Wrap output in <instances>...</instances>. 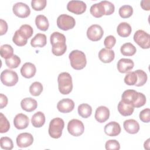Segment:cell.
Segmentation results:
<instances>
[{
	"mask_svg": "<svg viewBox=\"0 0 150 150\" xmlns=\"http://www.w3.org/2000/svg\"><path fill=\"white\" fill-rule=\"evenodd\" d=\"M21 106L22 110L27 112H32L35 110L38 107L36 100L31 98L27 97L23 98L21 102Z\"/></svg>",
	"mask_w": 150,
	"mask_h": 150,
	"instance_id": "20",
	"label": "cell"
},
{
	"mask_svg": "<svg viewBox=\"0 0 150 150\" xmlns=\"http://www.w3.org/2000/svg\"><path fill=\"white\" fill-rule=\"evenodd\" d=\"M101 3L104 6L105 15H110L114 12L115 6L112 3L107 1H101Z\"/></svg>",
	"mask_w": 150,
	"mask_h": 150,
	"instance_id": "41",
	"label": "cell"
},
{
	"mask_svg": "<svg viewBox=\"0 0 150 150\" xmlns=\"http://www.w3.org/2000/svg\"><path fill=\"white\" fill-rule=\"evenodd\" d=\"M116 43V39L112 35H109L107 36L104 41V45L106 49H111L112 48Z\"/></svg>",
	"mask_w": 150,
	"mask_h": 150,
	"instance_id": "45",
	"label": "cell"
},
{
	"mask_svg": "<svg viewBox=\"0 0 150 150\" xmlns=\"http://www.w3.org/2000/svg\"><path fill=\"white\" fill-rule=\"evenodd\" d=\"M36 72V68L35 64L30 62H26L22 66L21 73L23 77L26 79L33 77Z\"/></svg>",
	"mask_w": 150,
	"mask_h": 150,
	"instance_id": "18",
	"label": "cell"
},
{
	"mask_svg": "<svg viewBox=\"0 0 150 150\" xmlns=\"http://www.w3.org/2000/svg\"><path fill=\"white\" fill-rule=\"evenodd\" d=\"M118 110L120 114L127 117L132 114L134 111V107L132 104L126 103L121 100L118 104Z\"/></svg>",
	"mask_w": 150,
	"mask_h": 150,
	"instance_id": "23",
	"label": "cell"
},
{
	"mask_svg": "<svg viewBox=\"0 0 150 150\" xmlns=\"http://www.w3.org/2000/svg\"><path fill=\"white\" fill-rule=\"evenodd\" d=\"M46 0H32L31 2V6L35 11H42L46 6Z\"/></svg>",
	"mask_w": 150,
	"mask_h": 150,
	"instance_id": "40",
	"label": "cell"
},
{
	"mask_svg": "<svg viewBox=\"0 0 150 150\" xmlns=\"http://www.w3.org/2000/svg\"><path fill=\"white\" fill-rule=\"evenodd\" d=\"M8 101L7 97L2 93L0 94V108L2 109L5 107L8 104Z\"/></svg>",
	"mask_w": 150,
	"mask_h": 150,
	"instance_id": "48",
	"label": "cell"
},
{
	"mask_svg": "<svg viewBox=\"0 0 150 150\" xmlns=\"http://www.w3.org/2000/svg\"><path fill=\"white\" fill-rule=\"evenodd\" d=\"M35 24L37 28L42 31H46L49 26L47 18L43 15H39L36 17Z\"/></svg>",
	"mask_w": 150,
	"mask_h": 150,
	"instance_id": "27",
	"label": "cell"
},
{
	"mask_svg": "<svg viewBox=\"0 0 150 150\" xmlns=\"http://www.w3.org/2000/svg\"><path fill=\"white\" fill-rule=\"evenodd\" d=\"M149 139H148L145 142H144V148L146 149H149Z\"/></svg>",
	"mask_w": 150,
	"mask_h": 150,
	"instance_id": "50",
	"label": "cell"
},
{
	"mask_svg": "<svg viewBox=\"0 0 150 150\" xmlns=\"http://www.w3.org/2000/svg\"><path fill=\"white\" fill-rule=\"evenodd\" d=\"M146 97L142 93H138V97L133 104V106L134 108H139L144 105L146 103Z\"/></svg>",
	"mask_w": 150,
	"mask_h": 150,
	"instance_id": "44",
	"label": "cell"
},
{
	"mask_svg": "<svg viewBox=\"0 0 150 150\" xmlns=\"http://www.w3.org/2000/svg\"><path fill=\"white\" fill-rule=\"evenodd\" d=\"M76 25L74 18L66 14L59 15L57 19L58 28L63 30H68L73 29Z\"/></svg>",
	"mask_w": 150,
	"mask_h": 150,
	"instance_id": "6",
	"label": "cell"
},
{
	"mask_svg": "<svg viewBox=\"0 0 150 150\" xmlns=\"http://www.w3.org/2000/svg\"><path fill=\"white\" fill-rule=\"evenodd\" d=\"M121 53L122 55L126 56H131L135 54L137 52L136 47L131 43H125L123 44L120 48Z\"/></svg>",
	"mask_w": 150,
	"mask_h": 150,
	"instance_id": "30",
	"label": "cell"
},
{
	"mask_svg": "<svg viewBox=\"0 0 150 150\" xmlns=\"http://www.w3.org/2000/svg\"><path fill=\"white\" fill-rule=\"evenodd\" d=\"M123 126L124 129L129 134H135L139 130V123L134 119L127 120L124 122Z\"/></svg>",
	"mask_w": 150,
	"mask_h": 150,
	"instance_id": "21",
	"label": "cell"
},
{
	"mask_svg": "<svg viewBox=\"0 0 150 150\" xmlns=\"http://www.w3.org/2000/svg\"><path fill=\"white\" fill-rule=\"evenodd\" d=\"M117 31L118 35L121 37L127 38L130 35L132 31V28L129 23L124 22L120 23L118 25Z\"/></svg>",
	"mask_w": 150,
	"mask_h": 150,
	"instance_id": "26",
	"label": "cell"
},
{
	"mask_svg": "<svg viewBox=\"0 0 150 150\" xmlns=\"http://www.w3.org/2000/svg\"><path fill=\"white\" fill-rule=\"evenodd\" d=\"M87 8L86 3L82 1H70L67 5V9L74 14L80 15L83 13Z\"/></svg>",
	"mask_w": 150,
	"mask_h": 150,
	"instance_id": "10",
	"label": "cell"
},
{
	"mask_svg": "<svg viewBox=\"0 0 150 150\" xmlns=\"http://www.w3.org/2000/svg\"><path fill=\"white\" fill-rule=\"evenodd\" d=\"M0 53L2 58L8 59L13 55V49L10 45H3L1 46Z\"/></svg>",
	"mask_w": 150,
	"mask_h": 150,
	"instance_id": "32",
	"label": "cell"
},
{
	"mask_svg": "<svg viewBox=\"0 0 150 150\" xmlns=\"http://www.w3.org/2000/svg\"><path fill=\"white\" fill-rule=\"evenodd\" d=\"M10 128V124L5 117V116L2 113H0V132L5 133L9 131Z\"/></svg>",
	"mask_w": 150,
	"mask_h": 150,
	"instance_id": "37",
	"label": "cell"
},
{
	"mask_svg": "<svg viewBox=\"0 0 150 150\" xmlns=\"http://www.w3.org/2000/svg\"><path fill=\"white\" fill-rule=\"evenodd\" d=\"M98 57L102 62L104 63H108L114 59L115 53L112 50L103 48L98 53Z\"/></svg>",
	"mask_w": 150,
	"mask_h": 150,
	"instance_id": "19",
	"label": "cell"
},
{
	"mask_svg": "<svg viewBox=\"0 0 150 150\" xmlns=\"http://www.w3.org/2000/svg\"><path fill=\"white\" fill-rule=\"evenodd\" d=\"M118 13L122 18H128L133 13V8L130 5H125L120 8Z\"/></svg>",
	"mask_w": 150,
	"mask_h": 150,
	"instance_id": "34",
	"label": "cell"
},
{
	"mask_svg": "<svg viewBox=\"0 0 150 150\" xmlns=\"http://www.w3.org/2000/svg\"><path fill=\"white\" fill-rule=\"evenodd\" d=\"M58 87L60 93L63 95L69 94L73 89L72 78L67 72L60 73L57 77Z\"/></svg>",
	"mask_w": 150,
	"mask_h": 150,
	"instance_id": "2",
	"label": "cell"
},
{
	"mask_svg": "<svg viewBox=\"0 0 150 150\" xmlns=\"http://www.w3.org/2000/svg\"><path fill=\"white\" fill-rule=\"evenodd\" d=\"M13 42L18 46H25L28 40L24 39L19 33L18 30L15 32L14 35L12 38Z\"/></svg>",
	"mask_w": 150,
	"mask_h": 150,
	"instance_id": "42",
	"label": "cell"
},
{
	"mask_svg": "<svg viewBox=\"0 0 150 150\" xmlns=\"http://www.w3.org/2000/svg\"><path fill=\"white\" fill-rule=\"evenodd\" d=\"M104 132L110 137H115L121 132V127L115 121H111L106 124L104 127Z\"/></svg>",
	"mask_w": 150,
	"mask_h": 150,
	"instance_id": "15",
	"label": "cell"
},
{
	"mask_svg": "<svg viewBox=\"0 0 150 150\" xmlns=\"http://www.w3.org/2000/svg\"><path fill=\"white\" fill-rule=\"evenodd\" d=\"M1 81L3 84L12 87L15 86L18 81L17 73L9 69H5L1 74Z\"/></svg>",
	"mask_w": 150,
	"mask_h": 150,
	"instance_id": "5",
	"label": "cell"
},
{
	"mask_svg": "<svg viewBox=\"0 0 150 150\" xmlns=\"http://www.w3.org/2000/svg\"><path fill=\"white\" fill-rule=\"evenodd\" d=\"M46 36L40 33L36 34L30 41V45L33 47H43L46 45Z\"/></svg>",
	"mask_w": 150,
	"mask_h": 150,
	"instance_id": "24",
	"label": "cell"
},
{
	"mask_svg": "<svg viewBox=\"0 0 150 150\" xmlns=\"http://www.w3.org/2000/svg\"><path fill=\"white\" fill-rule=\"evenodd\" d=\"M104 35V30L101 26L94 24L91 25L87 30V36L91 41L100 40Z\"/></svg>",
	"mask_w": 150,
	"mask_h": 150,
	"instance_id": "9",
	"label": "cell"
},
{
	"mask_svg": "<svg viewBox=\"0 0 150 150\" xmlns=\"http://www.w3.org/2000/svg\"><path fill=\"white\" fill-rule=\"evenodd\" d=\"M105 147L107 150H119L120 149V145L117 140L110 139L105 142Z\"/></svg>",
	"mask_w": 150,
	"mask_h": 150,
	"instance_id": "43",
	"label": "cell"
},
{
	"mask_svg": "<svg viewBox=\"0 0 150 150\" xmlns=\"http://www.w3.org/2000/svg\"><path fill=\"white\" fill-rule=\"evenodd\" d=\"M78 113L82 118H88L92 114V108L88 104H81L78 107Z\"/></svg>",
	"mask_w": 150,
	"mask_h": 150,
	"instance_id": "31",
	"label": "cell"
},
{
	"mask_svg": "<svg viewBox=\"0 0 150 150\" xmlns=\"http://www.w3.org/2000/svg\"><path fill=\"white\" fill-rule=\"evenodd\" d=\"M74 103L70 98H63L60 100L57 104V110L62 113H68L73 110Z\"/></svg>",
	"mask_w": 150,
	"mask_h": 150,
	"instance_id": "13",
	"label": "cell"
},
{
	"mask_svg": "<svg viewBox=\"0 0 150 150\" xmlns=\"http://www.w3.org/2000/svg\"><path fill=\"white\" fill-rule=\"evenodd\" d=\"M138 95V92L134 90H127L124 91L121 96V100L126 103L133 104L136 101Z\"/></svg>",
	"mask_w": 150,
	"mask_h": 150,
	"instance_id": "22",
	"label": "cell"
},
{
	"mask_svg": "<svg viewBox=\"0 0 150 150\" xmlns=\"http://www.w3.org/2000/svg\"><path fill=\"white\" fill-rule=\"evenodd\" d=\"M71 66L75 70H81L87 64L86 57L84 52L79 50L71 51L69 56Z\"/></svg>",
	"mask_w": 150,
	"mask_h": 150,
	"instance_id": "3",
	"label": "cell"
},
{
	"mask_svg": "<svg viewBox=\"0 0 150 150\" xmlns=\"http://www.w3.org/2000/svg\"><path fill=\"white\" fill-rule=\"evenodd\" d=\"M134 40L142 49L150 47V35L143 30H138L134 35Z\"/></svg>",
	"mask_w": 150,
	"mask_h": 150,
	"instance_id": "7",
	"label": "cell"
},
{
	"mask_svg": "<svg viewBox=\"0 0 150 150\" xmlns=\"http://www.w3.org/2000/svg\"><path fill=\"white\" fill-rule=\"evenodd\" d=\"M90 13L95 18H101L105 15L104 6L100 2L93 4L90 9Z\"/></svg>",
	"mask_w": 150,
	"mask_h": 150,
	"instance_id": "28",
	"label": "cell"
},
{
	"mask_svg": "<svg viewBox=\"0 0 150 150\" xmlns=\"http://www.w3.org/2000/svg\"><path fill=\"white\" fill-rule=\"evenodd\" d=\"M67 131L71 135L79 137L83 134L84 131V126L80 120L72 119L68 122Z\"/></svg>",
	"mask_w": 150,
	"mask_h": 150,
	"instance_id": "8",
	"label": "cell"
},
{
	"mask_svg": "<svg viewBox=\"0 0 150 150\" xmlns=\"http://www.w3.org/2000/svg\"><path fill=\"white\" fill-rule=\"evenodd\" d=\"M0 35L5 34L8 30V24L6 22L2 19H0Z\"/></svg>",
	"mask_w": 150,
	"mask_h": 150,
	"instance_id": "47",
	"label": "cell"
},
{
	"mask_svg": "<svg viewBox=\"0 0 150 150\" xmlns=\"http://www.w3.org/2000/svg\"><path fill=\"white\" fill-rule=\"evenodd\" d=\"M1 148L3 149L11 150L13 148L12 140L8 137H2L0 139Z\"/></svg>",
	"mask_w": 150,
	"mask_h": 150,
	"instance_id": "38",
	"label": "cell"
},
{
	"mask_svg": "<svg viewBox=\"0 0 150 150\" xmlns=\"http://www.w3.org/2000/svg\"><path fill=\"white\" fill-rule=\"evenodd\" d=\"M150 1L149 0H142L141 2V6L144 10L149 11L150 10Z\"/></svg>",
	"mask_w": 150,
	"mask_h": 150,
	"instance_id": "49",
	"label": "cell"
},
{
	"mask_svg": "<svg viewBox=\"0 0 150 150\" xmlns=\"http://www.w3.org/2000/svg\"><path fill=\"white\" fill-rule=\"evenodd\" d=\"M29 124V117L22 113H19L15 115L13 119V124L16 128L23 129L26 128Z\"/></svg>",
	"mask_w": 150,
	"mask_h": 150,
	"instance_id": "14",
	"label": "cell"
},
{
	"mask_svg": "<svg viewBox=\"0 0 150 150\" xmlns=\"http://www.w3.org/2000/svg\"><path fill=\"white\" fill-rule=\"evenodd\" d=\"M21 62L20 57L15 54H13L8 59H5V64L10 69L17 68L21 64Z\"/></svg>",
	"mask_w": 150,
	"mask_h": 150,
	"instance_id": "36",
	"label": "cell"
},
{
	"mask_svg": "<svg viewBox=\"0 0 150 150\" xmlns=\"http://www.w3.org/2000/svg\"><path fill=\"white\" fill-rule=\"evenodd\" d=\"M110 117V110L105 106L98 107L95 112L94 117L96 120L100 123L105 122Z\"/></svg>",
	"mask_w": 150,
	"mask_h": 150,
	"instance_id": "17",
	"label": "cell"
},
{
	"mask_svg": "<svg viewBox=\"0 0 150 150\" xmlns=\"http://www.w3.org/2000/svg\"><path fill=\"white\" fill-rule=\"evenodd\" d=\"M64 127V122L60 118H54L52 119L49 126V134L54 139L59 138L62 135V131Z\"/></svg>",
	"mask_w": 150,
	"mask_h": 150,
	"instance_id": "4",
	"label": "cell"
},
{
	"mask_svg": "<svg viewBox=\"0 0 150 150\" xmlns=\"http://www.w3.org/2000/svg\"><path fill=\"white\" fill-rule=\"evenodd\" d=\"M16 144L19 148H26L30 146L33 142L32 135L28 132H23L19 134L16 137Z\"/></svg>",
	"mask_w": 150,
	"mask_h": 150,
	"instance_id": "12",
	"label": "cell"
},
{
	"mask_svg": "<svg viewBox=\"0 0 150 150\" xmlns=\"http://www.w3.org/2000/svg\"><path fill=\"white\" fill-rule=\"evenodd\" d=\"M19 35L25 40H28L29 38H30L33 33V30L31 26L27 24L22 25L20 28L18 30Z\"/></svg>",
	"mask_w": 150,
	"mask_h": 150,
	"instance_id": "29",
	"label": "cell"
},
{
	"mask_svg": "<svg viewBox=\"0 0 150 150\" xmlns=\"http://www.w3.org/2000/svg\"><path fill=\"white\" fill-rule=\"evenodd\" d=\"M135 73L137 76V81L135 85L137 87L144 86L148 79L146 73L142 70H137L135 71Z\"/></svg>",
	"mask_w": 150,
	"mask_h": 150,
	"instance_id": "33",
	"label": "cell"
},
{
	"mask_svg": "<svg viewBox=\"0 0 150 150\" xmlns=\"http://www.w3.org/2000/svg\"><path fill=\"white\" fill-rule=\"evenodd\" d=\"M13 13L21 18H25L29 16L30 10L29 6L23 2H17L13 5L12 8Z\"/></svg>",
	"mask_w": 150,
	"mask_h": 150,
	"instance_id": "11",
	"label": "cell"
},
{
	"mask_svg": "<svg viewBox=\"0 0 150 150\" xmlns=\"http://www.w3.org/2000/svg\"><path fill=\"white\" fill-rule=\"evenodd\" d=\"M137 81V76L135 71L128 73L124 78V82L128 86H134Z\"/></svg>",
	"mask_w": 150,
	"mask_h": 150,
	"instance_id": "39",
	"label": "cell"
},
{
	"mask_svg": "<svg viewBox=\"0 0 150 150\" xmlns=\"http://www.w3.org/2000/svg\"><path fill=\"white\" fill-rule=\"evenodd\" d=\"M134 66V62L129 59L122 58L118 60L117 63V69L119 72L125 73L133 69Z\"/></svg>",
	"mask_w": 150,
	"mask_h": 150,
	"instance_id": "16",
	"label": "cell"
},
{
	"mask_svg": "<svg viewBox=\"0 0 150 150\" xmlns=\"http://www.w3.org/2000/svg\"><path fill=\"white\" fill-rule=\"evenodd\" d=\"M31 122L33 126L35 128L42 127L45 123V114L41 111L36 112L32 117Z\"/></svg>",
	"mask_w": 150,
	"mask_h": 150,
	"instance_id": "25",
	"label": "cell"
},
{
	"mask_svg": "<svg viewBox=\"0 0 150 150\" xmlns=\"http://www.w3.org/2000/svg\"><path fill=\"white\" fill-rule=\"evenodd\" d=\"M50 43L52 46V53L57 56L63 55L67 50L65 36L59 32H54L50 38Z\"/></svg>",
	"mask_w": 150,
	"mask_h": 150,
	"instance_id": "1",
	"label": "cell"
},
{
	"mask_svg": "<svg viewBox=\"0 0 150 150\" xmlns=\"http://www.w3.org/2000/svg\"><path fill=\"white\" fill-rule=\"evenodd\" d=\"M139 119L144 122H149L150 121V110L149 108H145L142 110L139 115Z\"/></svg>",
	"mask_w": 150,
	"mask_h": 150,
	"instance_id": "46",
	"label": "cell"
},
{
	"mask_svg": "<svg viewBox=\"0 0 150 150\" xmlns=\"http://www.w3.org/2000/svg\"><path fill=\"white\" fill-rule=\"evenodd\" d=\"M43 85L39 81L33 82L29 87V92L33 96H38L42 92Z\"/></svg>",
	"mask_w": 150,
	"mask_h": 150,
	"instance_id": "35",
	"label": "cell"
}]
</instances>
